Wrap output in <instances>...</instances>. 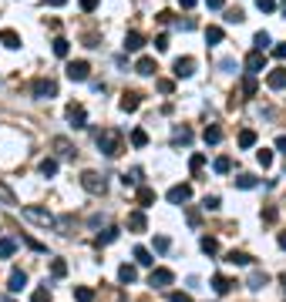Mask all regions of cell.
I'll use <instances>...</instances> for the list:
<instances>
[{
	"instance_id": "6da1fadb",
	"label": "cell",
	"mask_w": 286,
	"mask_h": 302,
	"mask_svg": "<svg viewBox=\"0 0 286 302\" xmlns=\"http://www.w3.org/2000/svg\"><path fill=\"white\" fill-rule=\"evenodd\" d=\"M98 148L108 158H118V155H122V131H118V128H105L98 135Z\"/></svg>"
},
{
	"instance_id": "7a4b0ae2",
	"label": "cell",
	"mask_w": 286,
	"mask_h": 302,
	"mask_svg": "<svg viewBox=\"0 0 286 302\" xmlns=\"http://www.w3.org/2000/svg\"><path fill=\"white\" fill-rule=\"evenodd\" d=\"M81 188L91 191V195H105L108 182H105V175H98V171H84V175H81Z\"/></svg>"
},
{
	"instance_id": "3957f363",
	"label": "cell",
	"mask_w": 286,
	"mask_h": 302,
	"mask_svg": "<svg viewBox=\"0 0 286 302\" xmlns=\"http://www.w3.org/2000/svg\"><path fill=\"white\" fill-rule=\"evenodd\" d=\"M20 215H24V218H31V222H37V225H44V229H47V225H54V215H51L47 208L24 205V208H20Z\"/></svg>"
},
{
	"instance_id": "277c9868",
	"label": "cell",
	"mask_w": 286,
	"mask_h": 302,
	"mask_svg": "<svg viewBox=\"0 0 286 302\" xmlns=\"http://www.w3.org/2000/svg\"><path fill=\"white\" fill-rule=\"evenodd\" d=\"M31 91H34V97H54V94H57V81L37 78V81L31 84Z\"/></svg>"
},
{
	"instance_id": "5b68a950",
	"label": "cell",
	"mask_w": 286,
	"mask_h": 302,
	"mask_svg": "<svg viewBox=\"0 0 286 302\" xmlns=\"http://www.w3.org/2000/svg\"><path fill=\"white\" fill-rule=\"evenodd\" d=\"M67 78L71 81H88L91 78V64L88 61H71L67 64Z\"/></svg>"
},
{
	"instance_id": "8992f818",
	"label": "cell",
	"mask_w": 286,
	"mask_h": 302,
	"mask_svg": "<svg viewBox=\"0 0 286 302\" xmlns=\"http://www.w3.org/2000/svg\"><path fill=\"white\" fill-rule=\"evenodd\" d=\"M192 198V185H172L169 188V202L172 205H185Z\"/></svg>"
},
{
	"instance_id": "52a82bcc",
	"label": "cell",
	"mask_w": 286,
	"mask_h": 302,
	"mask_svg": "<svg viewBox=\"0 0 286 302\" xmlns=\"http://www.w3.org/2000/svg\"><path fill=\"white\" fill-rule=\"evenodd\" d=\"M67 121L74 128H88V111H84V104H67Z\"/></svg>"
},
{
	"instance_id": "ba28073f",
	"label": "cell",
	"mask_w": 286,
	"mask_h": 302,
	"mask_svg": "<svg viewBox=\"0 0 286 302\" xmlns=\"http://www.w3.org/2000/svg\"><path fill=\"white\" fill-rule=\"evenodd\" d=\"M172 74H175V78H192V74H196V61H192V57H179V61L172 64Z\"/></svg>"
},
{
	"instance_id": "9c48e42d",
	"label": "cell",
	"mask_w": 286,
	"mask_h": 302,
	"mask_svg": "<svg viewBox=\"0 0 286 302\" xmlns=\"http://www.w3.org/2000/svg\"><path fill=\"white\" fill-rule=\"evenodd\" d=\"M172 272L169 269H152V275H148V286H155V289H169L172 286Z\"/></svg>"
},
{
	"instance_id": "30bf717a",
	"label": "cell",
	"mask_w": 286,
	"mask_h": 302,
	"mask_svg": "<svg viewBox=\"0 0 286 302\" xmlns=\"http://www.w3.org/2000/svg\"><path fill=\"white\" fill-rule=\"evenodd\" d=\"M246 71H249V74L266 71V51H253V54L246 57Z\"/></svg>"
},
{
	"instance_id": "8fae6325",
	"label": "cell",
	"mask_w": 286,
	"mask_h": 302,
	"mask_svg": "<svg viewBox=\"0 0 286 302\" xmlns=\"http://www.w3.org/2000/svg\"><path fill=\"white\" fill-rule=\"evenodd\" d=\"M138 104H141V94H138V91H125L122 101H118V108H122L125 114H131V111H138Z\"/></svg>"
},
{
	"instance_id": "7c38bea8",
	"label": "cell",
	"mask_w": 286,
	"mask_h": 302,
	"mask_svg": "<svg viewBox=\"0 0 286 302\" xmlns=\"http://www.w3.org/2000/svg\"><path fill=\"white\" fill-rule=\"evenodd\" d=\"M266 84H270L273 91H283L286 88V67H273V71L266 74Z\"/></svg>"
},
{
	"instance_id": "4fadbf2b",
	"label": "cell",
	"mask_w": 286,
	"mask_h": 302,
	"mask_svg": "<svg viewBox=\"0 0 286 302\" xmlns=\"http://www.w3.org/2000/svg\"><path fill=\"white\" fill-rule=\"evenodd\" d=\"M145 47V37H141L138 31H128L125 34V51H141Z\"/></svg>"
},
{
	"instance_id": "5bb4252c",
	"label": "cell",
	"mask_w": 286,
	"mask_h": 302,
	"mask_svg": "<svg viewBox=\"0 0 286 302\" xmlns=\"http://www.w3.org/2000/svg\"><path fill=\"white\" fill-rule=\"evenodd\" d=\"M24 286H27V275L20 269H14V272H10V282H7V292H20Z\"/></svg>"
},
{
	"instance_id": "9a60e30c",
	"label": "cell",
	"mask_w": 286,
	"mask_h": 302,
	"mask_svg": "<svg viewBox=\"0 0 286 302\" xmlns=\"http://www.w3.org/2000/svg\"><path fill=\"white\" fill-rule=\"evenodd\" d=\"M135 71H138L141 78H152V74H155L158 67H155V61H152V57H138V64H135Z\"/></svg>"
},
{
	"instance_id": "2e32d148",
	"label": "cell",
	"mask_w": 286,
	"mask_h": 302,
	"mask_svg": "<svg viewBox=\"0 0 286 302\" xmlns=\"http://www.w3.org/2000/svg\"><path fill=\"white\" fill-rule=\"evenodd\" d=\"M226 262L229 265H253V255H249V252H236V248H232V252L226 255Z\"/></svg>"
},
{
	"instance_id": "e0dca14e",
	"label": "cell",
	"mask_w": 286,
	"mask_h": 302,
	"mask_svg": "<svg viewBox=\"0 0 286 302\" xmlns=\"http://www.w3.org/2000/svg\"><path fill=\"white\" fill-rule=\"evenodd\" d=\"M266 282H270V275H266V272H259V269H256L253 275H249V282H246V286L253 289V292H259V289L266 286Z\"/></svg>"
},
{
	"instance_id": "ac0fdd59",
	"label": "cell",
	"mask_w": 286,
	"mask_h": 302,
	"mask_svg": "<svg viewBox=\"0 0 286 302\" xmlns=\"http://www.w3.org/2000/svg\"><path fill=\"white\" fill-rule=\"evenodd\" d=\"M0 44L10 47V51H17V47H20V34H17V31H4V34H0Z\"/></svg>"
},
{
	"instance_id": "d6986e66",
	"label": "cell",
	"mask_w": 286,
	"mask_h": 302,
	"mask_svg": "<svg viewBox=\"0 0 286 302\" xmlns=\"http://www.w3.org/2000/svg\"><path fill=\"white\" fill-rule=\"evenodd\" d=\"M135 279H138V272H135V265H128V262H125L122 269H118V282H125V286H131Z\"/></svg>"
},
{
	"instance_id": "ffe728a7",
	"label": "cell",
	"mask_w": 286,
	"mask_h": 302,
	"mask_svg": "<svg viewBox=\"0 0 286 302\" xmlns=\"http://www.w3.org/2000/svg\"><path fill=\"white\" fill-rule=\"evenodd\" d=\"M232 286H236V282H232V279H226V275H216V279H212V289H216L219 295L232 292Z\"/></svg>"
},
{
	"instance_id": "44dd1931",
	"label": "cell",
	"mask_w": 286,
	"mask_h": 302,
	"mask_svg": "<svg viewBox=\"0 0 286 302\" xmlns=\"http://www.w3.org/2000/svg\"><path fill=\"white\" fill-rule=\"evenodd\" d=\"M145 225H148L145 222V212H131L128 215V229L131 232H145Z\"/></svg>"
},
{
	"instance_id": "7402d4cb",
	"label": "cell",
	"mask_w": 286,
	"mask_h": 302,
	"mask_svg": "<svg viewBox=\"0 0 286 302\" xmlns=\"http://www.w3.org/2000/svg\"><path fill=\"white\" fill-rule=\"evenodd\" d=\"M51 51H54L57 57H67V54H71V40H64V37H54V44H51Z\"/></svg>"
},
{
	"instance_id": "603a6c76",
	"label": "cell",
	"mask_w": 286,
	"mask_h": 302,
	"mask_svg": "<svg viewBox=\"0 0 286 302\" xmlns=\"http://www.w3.org/2000/svg\"><path fill=\"white\" fill-rule=\"evenodd\" d=\"M188 141H192V131H188L185 124H182V128H175V131H172V144H188Z\"/></svg>"
},
{
	"instance_id": "cb8c5ba5",
	"label": "cell",
	"mask_w": 286,
	"mask_h": 302,
	"mask_svg": "<svg viewBox=\"0 0 286 302\" xmlns=\"http://www.w3.org/2000/svg\"><path fill=\"white\" fill-rule=\"evenodd\" d=\"M202 138H205V144H219V141H222V128H219V124H209Z\"/></svg>"
},
{
	"instance_id": "d4e9b609",
	"label": "cell",
	"mask_w": 286,
	"mask_h": 302,
	"mask_svg": "<svg viewBox=\"0 0 286 302\" xmlns=\"http://www.w3.org/2000/svg\"><path fill=\"white\" fill-rule=\"evenodd\" d=\"M212 168H216V175H229V171H232V158H229V155H222V158L212 161Z\"/></svg>"
},
{
	"instance_id": "484cf974",
	"label": "cell",
	"mask_w": 286,
	"mask_h": 302,
	"mask_svg": "<svg viewBox=\"0 0 286 302\" xmlns=\"http://www.w3.org/2000/svg\"><path fill=\"white\" fill-rule=\"evenodd\" d=\"M199 248H202L205 255H216V252H219V239H212V235H202V242H199Z\"/></svg>"
},
{
	"instance_id": "4316f807",
	"label": "cell",
	"mask_w": 286,
	"mask_h": 302,
	"mask_svg": "<svg viewBox=\"0 0 286 302\" xmlns=\"http://www.w3.org/2000/svg\"><path fill=\"white\" fill-rule=\"evenodd\" d=\"M256 144V131L253 128H243V131H239V148H253Z\"/></svg>"
},
{
	"instance_id": "83f0119b",
	"label": "cell",
	"mask_w": 286,
	"mask_h": 302,
	"mask_svg": "<svg viewBox=\"0 0 286 302\" xmlns=\"http://www.w3.org/2000/svg\"><path fill=\"white\" fill-rule=\"evenodd\" d=\"M54 151H57V155H64V158H71V155H74V148H71L67 138H54Z\"/></svg>"
},
{
	"instance_id": "f1b7e54d",
	"label": "cell",
	"mask_w": 286,
	"mask_h": 302,
	"mask_svg": "<svg viewBox=\"0 0 286 302\" xmlns=\"http://www.w3.org/2000/svg\"><path fill=\"white\" fill-rule=\"evenodd\" d=\"M152 202H155V188H145V185H141V188H138V205L148 208Z\"/></svg>"
},
{
	"instance_id": "f546056e",
	"label": "cell",
	"mask_w": 286,
	"mask_h": 302,
	"mask_svg": "<svg viewBox=\"0 0 286 302\" xmlns=\"http://www.w3.org/2000/svg\"><path fill=\"white\" fill-rule=\"evenodd\" d=\"M51 275H54V279H64L67 275V262H64V259H54V262H51Z\"/></svg>"
},
{
	"instance_id": "4dcf8cb0",
	"label": "cell",
	"mask_w": 286,
	"mask_h": 302,
	"mask_svg": "<svg viewBox=\"0 0 286 302\" xmlns=\"http://www.w3.org/2000/svg\"><path fill=\"white\" fill-rule=\"evenodd\" d=\"M74 299H78V302H94V289L78 286V289H74Z\"/></svg>"
},
{
	"instance_id": "1f68e13d",
	"label": "cell",
	"mask_w": 286,
	"mask_h": 302,
	"mask_svg": "<svg viewBox=\"0 0 286 302\" xmlns=\"http://www.w3.org/2000/svg\"><path fill=\"white\" fill-rule=\"evenodd\" d=\"M256 185H259V178H256V175H246V171L236 178V188H256Z\"/></svg>"
},
{
	"instance_id": "d6a6232c",
	"label": "cell",
	"mask_w": 286,
	"mask_h": 302,
	"mask_svg": "<svg viewBox=\"0 0 286 302\" xmlns=\"http://www.w3.org/2000/svg\"><path fill=\"white\" fill-rule=\"evenodd\" d=\"M41 175H44V178H54V175H57V161H54V158H44V161H41Z\"/></svg>"
},
{
	"instance_id": "836d02e7",
	"label": "cell",
	"mask_w": 286,
	"mask_h": 302,
	"mask_svg": "<svg viewBox=\"0 0 286 302\" xmlns=\"http://www.w3.org/2000/svg\"><path fill=\"white\" fill-rule=\"evenodd\" d=\"M122 182H125V188H128V185H138V182H141V168H131V171H125Z\"/></svg>"
},
{
	"instance_id": "e575fe53",
	"label": "cell",
	"mask_w": 286,
	"mask_h": 302,
	"mask_svg": "<svg viewBox=\"0 0 286 302\" xmlns=\"http://www.w3.org/2000/svg\"><path fill=\"white\" fill-rule=\"evenodd\" d=\"M135 262H138V265H152V262H155V259H152V252H148V248H135Z\"/></svg>"
},
{
	"instance_id": "d590c367",
	"label": "cell",
	"mask_w": 286,
	"mask_h": 302,
	"mask_svg": "<svg viewBox=\"0 0 286 302\" xmlns=\"http://www.w3.org/2000/svg\"><path fill=\"white\" fill-rule=\"evenodd\" d=\"M243 94L246 97L256 94V74H246V78H243Z\"/></svg>"
},
{
	"instance_id": "8d00e7d4",
	"label": "cell",
	"mask_w": 286,
	"mask_h": 302,
	"mask_svg": "<svg viewBox=\"0 0 286 302\" xmlns=\"http://www.w3.org/2000/svg\"><path fill=\"white\" fill-rule=\"evenodd\" d=\"M253 44H256V51H266V47L273 44V40H270V34H266V31H259V34L253 37Z\"/></svg>"
},
{
	"instance_id": "74e56055",
	"label": "cell",
	"mask_w": 286,
	"mask_h": 302,
	"mask_svg": "<svg viewBox=\"0 0 286 302\" xmlns=\"http://www.w3.org/2000/svg\"><path fill=\"white\" fill-rule=\"evenodd\" d=\"M131 144H135V148H145V144H148V135L141 131V128H135V131H131Z\"/></svg>"
},
{
	"instance_id": "f35d334b",
	"label": "cell",
	"mask_w": 286,
	"mask_h": 302,
	"mask_svg": "<svg viewBox=\"0 0 286 302\" xmlns=\"http://www.w3.org/2000/svg\"><path fill=\"white\" fill-rule=\"evenodd\" d=\"M114 239H118V229H105V232L98 235V245H111Z\"/></svg>"
},
{
	"instance_id": "ab89813d",
	"label": "cell",
	"mask_w": 286,
	"mask_h": 302,
	"mask_svg": "<svg viewBox=\"0 0 286 302\" xmlns=\"http://www.w3.org/2000/svg\"><path fill=\"white\" fill-rule=\"evenodd\" d=\"M0 202H4V205H17V198H14V191L7 188V185L0 182Z\"/></svg>"
},
{
	"instance_id": "60d3db41",
	"label": "cell",
	"mask_w": 286,
	"mask_h": 302,
	"mask_svg": "<svg viewBox=\"0 0 286 302\" xmlns=\"http://www.w3.org/2000/svg\"><path fill=\"white\" fill-rule=\"evenodd\" d=\"M205 40H209V44H219L222 40V27H205Z\"/></svg>"
},
{
	"instance_id": "b9f144b4",
	"label": "cell",
	"mask_w": 286,
	"mask_h": 302,
	"mask_svg": "<svg viewBox=\"0 0 286 302\" xmlns=\"http://www.w3.org/2000/svg\"><path fill=\"white\" fill-rule=\"evenodd\" d=\"M31 302H51V289H47V286H44V289H34Z\"/></svg>"
},
{
	"instance_id": "7bdbcfd3",
	"label": "cell",
	"mask_w": 286,
	"mask_h": 302,
	"mask_svg": "<svg viewBox=\"0 0 286 302\" xmlns=\"http://www.w3.org/2000/svg\"><path fill=\"white\" fill-rule=\"evenodd\" d=\"M202 208H205V212H219V195H205Z\"/></svg>"
},
{
	"instance_id": "ee69618b",
	"label": "cell",
	"mask_w": 286,
	"mask_h": 302,
	"mask_svg": "<svg viewBox=\"0 0 286 302\" xmlns=\"http://www.w3.org/2000/svg\"><path fill=\"white\" fill-rule=\"evenodd\" d=\"M256 161H259L263 168H270V165H273V151H266V148H263V151H256Z\"/></svg>"
},
{
	"instance_id": "f6af8a7d",
	"label": "cell",
	"mask_w": 286,
	"mask_h": 302,
	"mask_svg": "<svg viewBox=\"0 0 286 302\" xmlns=\"http://www.w3.org/2000/svg\"><path fill=\"white\" fill-rule=\"evenodd\" d=\"M14 255V242L10 239H0V259H10Z\"/></svg>"
},
{
	"instance_id": "bcb514c9",
	"label": "cell",
	"mask_w": 286,
	"mask_h": 302,
	"mask_svg": "<svg viewBox=\"0 0 286 302\" xmlns=\"http://www.w3.org/2000/svg\"><path fill=\"white\" fill-rule=\"evenodd\" d=\"M202 165H205V155H192V158H188V168H192V171H202Z\"/></svg>"
},
{
	"instance_id": "7dc6e473",
	"label": "cell",
	"mask_w": 286,
	"mask_h": 302,
	"mask_svg": "<svg viewBox=\"0 0 286 302\" xmlns=\"http://www.w3.org/2000/svg\"><path fill=\"white\" fill-rule=\"evenodd\" d=\"M256 7H259L263 14H273V10H276V0H256Z\"/></svg>"
},
{
	"instance_id": "c3c4849f",
	"label": "cell",
	"mask_w": 286,
	"mask_h": 302,
	"mask_svg": "<svg viewBox=\"0 0 286 302\" xmlns=\"http://www.w3.org/2000/svg\"><path fill=\"white\" fill-rule=\"evenodd\" d=\"M276 218H279V212H276L273 205H266V208H263V222H276Z\"/></svg>"
},
{
	"instance_id": "681fc988",
	"label": "cell",
	"mask_w": 286,
	"mask_h": 302,
	"mask_svg": "<svg viewBox=\"0 0 286 302\" xmlns=\"http://www.w3.org/2000/svg\"><path fill=\"white\" fill-rule=\"evenodd\" d=\"M172 17H175L172 10H158V14H155V20H158V24H172Z\"/></svg>"
},
{
	"instance_id": "f907efd6",
	"label": "cell",
	"mask_w": 286,
	"mask_h": 302,
	"mask_svg": "<svg viewBox=\"0 0 286 302\" xmlns=\"http://www.w3.org/2000/svg\"><path fill=\"white\" fill-rule=\"evenodd\" d=\"M169 245H172V242L165 239V235H158V239H155V252H169Z\"/></svg>"
},
{
	"instance_id": "816d5d0a",
	"label": "cell",
	"mask_w": 286,
	"mask_h": 302,
	"mask_svg": "<svg viewBox=\"0 0 286 302\" xmlns=\"http://www.w3.org/2000/svg\"><path fill=\"white\" fill-rule=\"evenodd\" d=\"M169 302H192V295H188V292H172Z\"/></svg>"
},
{
	"instance_id": "f5cc1de1",
	"label": "cell",
	"mask_w": 286,
	"mask_h": 302,
	"mask_svg": "<svg viewBox=\"0 0 286 302\" xmlns=\"http://www.w3.org/2000/svg\"><path fill=\"white\" fill-rule=\"evenodd\" d=\"M98 4H101V0H81V10H84V14H91V10H98Z\"/></svg>"
},
{
	"instance_id": "db71d44e",
	"label": "cell",
	"mask_w": 286,
	"mask_h": 302,
	"mask_svg": "<svg viewBox=\"0 0 286 302\" xmlns=\"http://www.w3.org/2000/svg\"><path fill=\"white\" fill-rule=\"evenodd\" d=\"M155 88H158V91H162V94H172V91H175V84H172V81H158Z\"/></svg>"
},
{
	"instance_id": "11a10c76",
	"label": "cell",
	"mask_w": 286,
	"mask_h": 302,
	"mask_svg": "<svg viewBox=\"0 0 286 302\" xmlns=\"http://www.w3.org/2000/svg\"><path fill=\"white\" fill-rule=\"evenodd\" d=\"M155 51H169V37H165V34L155 37Z\"/></svg>"
},
{
	"instance_id": "9f6ffc18",
	"label": "cell",
	"mask_w": 286,
	"mask_h": 302,
	"mask_svg": "<svg viewBox=\"0 0 286 302\" xmlns=\"http://www.w3.org/2000/svg\"><path fill=\"white\" fill-rule=\"evenodd\" d=\"M243 10H229V17H226V20H229V24H239V20H243Z\"/></svg>"
},
{
	"instance_id": "6f0895ef",
	"label": "cell",
	"mask_w": 286,
	"mask_h": 302,
	"mask_svg": "<svg viewBox=\"0 0 286 302\" xmlns=\"http://www.w3.org/2000/svg\"><path fill=\"white\" fill-rule=\"evenodd\" d=\"M205 7H209V10H222V7H226V0H205Z\"/></svg>"
},
{
	"instance_id": "680465c9",
	"label": "cell",
	"mask_w": 286,
	"mask_h": 302,
	"mask_svg": "<svg viewBox=\"0 0 286 302\" xmlns=\"http://www.w3.org/2000/svg\"><path fill=\"white\" fill-rule=\"evenodd\" d=\"M273 54H276L279 61H286V44H276V47H273Z\"/></svg>"
},
{
	"instance_id": "91938a15",
	"label": "cell",
	"mask_w": 286,
	"mask_h": 302,
	"mask_svg": "<svg viewBox=\"0 0 286 302\" xmlns=\"http://www.w3.org/2000/svg\"><path fill=\"white\" fill-rule=\"evenodd\" d=\"M276 151H283V155H286V135H279V138H276Z\"/></svg>"
},
{
	"instance_id": "94428289",
	"label": "cell",
	"mask_w": 286,
	"mask_h": 302,
	"mask_svg": "<svg viewBox=\"0 0 286 302\" xmlns=\"http://www.w3.org/2000/svg\"><path fill=\"white\" fill-rule=\"evenodd\" d=\"M196 4H199V0H179V7H185V10H192Z\"/></svg>"
},
{
	"instance_id": "6125c7cd",
	"label": "cell",
	"mask_w": 286,
	"mask_h": 302,
	"mask_svg": "<svg viewBox=\"0 0 286 302\" xmlns=\"http://www.w3.org/2000/svg\"><path fill=\"white\" fill-rule=\"evenodd\" d=\"M47 4H51V7H64L67 0H47Z\"/></svg>"
},
{
	"instance_id": "be15d7a7",
	"label": "cell",
	"mask_w": 286,
	"mask_h": 302,
	"mask_svg": "<svg viewBox=\"0 0 286 302\" xmlns=\"http://www.w3.org/2000/svg\"><path fill=\"white\" fill-rule=\"evenodd\" d=\"M279 248H286V232H279Z\"/></svg>"
},
{
	"instance_id": "e7e4bbea",
	"label": "cell",
	"mask_w": 286,
	"mask_h": 302,
	"mask_svg": "<svg viewBox=\"0 0 286 302\" xmlns=\"http://www.w3.org/2000/svg\"><path fill=\"white\" fill-rule=\"evenodd\" d=\"M279 282H283V292H286V272H283V275H279Z\"/></svg>"
},
{
	"instance_id": "03108f58",
	"label": "cell",
	"mask_w": 286,
	"mask_h": 302,
	"mask_svg": "<svg viewBox=\"0 0 286 302\" xmlns=\"http://www.w3.org/2000/svg\"><path fill=\"white\" fill-rule=\"evenodd\" d=\"M283 14H286V4H283Z\"/></svg>"
}]
</instances>
